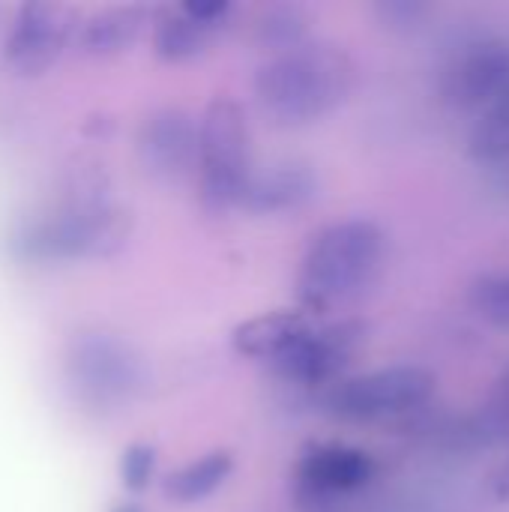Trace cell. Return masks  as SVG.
<instances>
[{"mask_svg":"<svg viewBox=\"0 0 509 512\" xmlns=\"http://www.w3.org/2000/svg\"><path fill=\"white\" fill-rule=\"evenodd\" d=\"M234 471V453L231 450H210L201 459L189 462L186 468L165 477V495L174 504H198L210 498Z\"/></svg>","mask_w":509,"mask_h":512,"instance_id":"16","label":"cell"},{"mask_svg":"<svg viewBox=\"0 0 509 512\" xmlns=\"http://www.w3.org/2000/svg\"><path fill=\"white\" fill-rule=\"evenodd\" d=\"M252 168V135L243 105L216 96L198 120V192L207 210L240 207Z\"/></svg>","mask_w":509,"mask_h":512,"instance_id":"3","label":"cell"},{"mask_svg":"<svg viewBox=\"0 0 509 512\" xmlns=\"http://www.w3.org/2000/svg\"><path fill=\"white\" fill-rule=\"evenodd\" d=\"M384 258V231L372 219H345L318 231L300 261L294 294L312 318L357 297Z\"/></svg>","mask_w":509,"mask_h":512,"instance_id":"2","label":"cell"},{"mask_svg":"<svg viewBox=\"0 0 509 512\" xmlns=\"http://www.w3.org/2000/svg\"><path fill=\"white\" fill-rule=\"evenodd\" d=\"M489 492L498 498V501H509V459L492 474V480H489Z\"/></svg>","mask_w":509,"mask_h":512,"instance_id":"22","label":"cell"},{"mask_svg":"<svg viewBox=\"0 0 509 512\" xmlns=\"http://www.w3.org/2000/svg\"><path fill=\"white\" fill-rule=\"evenodd\" d=\"M468 150L477 162H509V102L477 117L468 138Z\"/></svg>","mask_w":509,"mask_h":512,"instance_id":"19","label":"cell"},{"mask_svg":"<svg viewBox=\"0 0 509 512\" xmlns=\"http://www.w3.org/2000/svg\"><path fill=\"white\" fill-rule=\"evenodd\" d=\"M375 462L366 450L348 444H315L297 462V486L309 498L351 495L369 486Z\"/></svg>","mask_w":509,"mask_h":512,"instance_id":"11","label":"cell"},{"mask_svg":"<svg viewBox=\"0 0 509 512\" xmlns=\"http://www.w3.org/2000/svg\"><path fill=\"white\" fill-rule=\"evenodd\" d=\"M354 60L345 48L303 42L273 54L255 75L258 108L276 126H306L336 111L354 87Z\"/></svg>","mask_w":509,"mask_h":512,"instance_id":"1","label":"cell"},{"mask_svg":"<svg viewBox=\"0 0 509 512\" xmlns=\"http://www.w3.org/2000/svg\"><path fill=\"white\" fill-rule=\"evenodd\" d=\"M69 9L57 3H24L15 9V21L9 24L3 54L12 69L24 75H36L54 63L63 51L69 33Z\"/></svg>","mask_w":509,"mask_h":512,"instance_id":"10","label":"cell"},{"mask_svg":"<svg viewBox=\"0 0 509 512\" xmlns=\"http://www.w3.org/2000/svg\"><path fill=\"white\" fill-rule=\"evenodd\" d=\"M366 339V327L357 321H339L330 327H312L309 336H303L282 360L273 363V369L303 387H321V384H336L339 372L354 360Z\"/></svg>","mask_w":509,"mask_h":512,"instance_id":"8","label":"cell"},{"mask_svg":"<svg viewBox=\"0 0 509 512\" xmlns=\"http://www.w3.org/2000/svg\"><path fill=\"white\" fill-rule=\"evenodd\" d=\"M111 512H144V510H141L135 501H123V504H117V507H114Z\"/></svg>","mask_w":509,"mask_h":512,"instance_id":"23","label":"cell"},{"mask_svg":"<svg viewBox=\"0 0 509 512\" xmlns=\"http://www.w3.org/2000/svg\"><path fill=\"white\" fill-rule=\"evenodd\" d=\"M147 18V6H105L78 27V48L93 57L117 54L141 36Z\"/></svg>","mask_w":509,"mask_h":512,"instance_id":"14","label":"cell"},{"mask_svg":"<svg viewBox=\"0 0 509 512\" xmlns=\"http://www.w3.org/2000/svg\"><path fill=\"white\" fill-rule=\"evenodd\" d=\"M312 327H315V318L309 312H303L300 306L261 312V315H255V318H249L231 330V348L240 357L276 363L303 336H309Z\"/></svg>","mask_w":509,"mask_h":512,"instance_id":"13","label":"cell"},{"mask_svg":"<svg viewBox=\"0 0 509 512\" xmlns=\"http://www.w3.org/2000/svg\"><path fill=\"white\" fill-rule=\"evenodd\" d=\"M468 303L474 315L483 318L486 324L509 330V270L480 276L468 291Z\"/></svg>","mask_w":509,"mask_h":512,"instance_id":"20","label":"cell"},{"mask_svg":"<svg viewBox=\"0 0 509 512\" xmlns=\"http://www.w3.org/2000/svg\"><path fill=\"white\" fill-rule=\"evenodd\" d=\"M219 27L210 24V21H201L195 18L183 3L162 12V18L156 21V30H153V48L162 60H171V63H180V60H189V57H198L207 42L213 39Z\"/></svg>","mask_w":509,"mask_h":512,"instance_id":"15","label":"cell"},{"mask_svg":"<svg viewBox=\"0 0 509 512\" xmlns=\"http://www.w3.org/2000/svg\"><path fill=\"white\" fill-rule=\"evenodd\" d=\"M72 384L84 402L99 408L126 405L144 384L138 357L114 336H87L69 357Z\"/></svg>","mask_w":509,"mask_h":512,"instance_id":"6","label":"cell"},{"mask_svg":"<svg viewBox=\"0 0 509 512\" xmlns=\"http://www.w3.org/2000/svg\"><path fill=\"white\" fill-rule=\"evenodd\" d=\"M315 195L318 174L306 162H276L249 177L240 207L258 216H276L303 210Z\"/></svg>","mask_w":509,"mask_h":512,"instance_id":"12","label":"cell"},{"mask_svg":"<svg viewBox=\"0 0 509 512\" xmlns=\"http://www.w3.org/2000/svg\"><path fill=\"white\" fill-rule=\"evenodd\" d=\"M138 159L159 180H180L198 168V120L183 108H156L138 129Z\"/></svg>","mask_w":509,"mask_h":512,"instance_id":"9","label":"cell"},{"mask_svg":"<svg viewBox=\"0 0 509 512\" xmlns=\"http://www.w3.org/2000/svg\"><path fill=\"white\" fill-rule=\"evenodd\" d=\"M468 435L483 447L501 444L509 438V366L498 375V381H495L489 399L483 402L480 414L471 420Z\"/></svg>","mask_w":509,"mask_h":512,"instance_id":"18","label":"cell"},{"mask_svg":"<svg viewBox=\"0 0 509 512\" xmlns=\"http://www.w3.org/2000/svg\"><path fill=\"white\" fill-rule=\"evenodd\" d=\"M156 474V450L147 444H132L126 447L120 459V480L129 492H144Z\"/></svg>","mask_w":509,"mask_h":512,"instance_id":"21","label":"cell"},{"mask_svg":"<svg viewBox=\"0 0 509 512\" xmlns=\"http://www.w3.org/2000/svg\"><path fill=\"white\" fill-rule=\"evenodd\" d=\"M306 30H309V15H306V9H300L294 3L291 6H270L258 18V42L276 54L303 45Z\"/></svg>","mask_w":509,"mask_h":512,"instance_id":"17","label":"cell"},{"mask_svg":"<svg viewBox=\"0 0 509 512\" xmlns=\"http://www.w3.org/2000/svg\"><path fill=\"white\" fill-rule=\"evenodd\" d=\"M129 237V216L108 204L102 192L81 195L69 201L48 222L21 237L24 255L45 261H72V258H105L117 252Z\"/></svg>","mask_w":509,"mask_h":512,"instance_id":"4","label":"cell"},{"mask_svg":"<svg viewBox=\"0 0 509 512\" xmlns=\"http://www.w3.org/2000/svg\"><path fill=\"white\" fill-rule=\"evenodd\" d=\"M435 375L423 366H387L354 378H339L324 393V408L336 420L378 423L405 417L435 396Z\"/></svg>","mask_w":509,"mask_h":512,"instance_id":"5","label":"cell"},{"mask_svg":"<svg viewBox=\"0 0 509 512\" xmlns=\"http://www.w3.org/2000/svg\"><path fill=\"white\" fill-rule=\"evenodd\" d=\"M444 96L462 111L477 117L509 102V42L486 39L462 51L444 72Z\"/></svg>","mask_w":509,"mask_h":512,"instance_id":"7","label":"cell"}]
</instances>
